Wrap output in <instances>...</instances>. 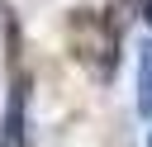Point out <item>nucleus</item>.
I'll return each instance as SVG.
<instances>
[{
	"label": "nucleus",
	"instance_id": "f257e3e1",
	"mask_svg": "<svg viewBox=\"0 0 152 147\" xmlns=\"http://www.w3.org/2000/svg\"><path fill=\"white\" fill-rule=\"evenodd\" d=\"M71 47H76V57L95 71V76H109L114 71V24H104L100 14H90V9H76L71 14Z\"/></svg>",
	"mask_w": 152,
	"mask_h": 147
},
{
	"label": "nucleus",
	"instance_id": "f03ea898",
	"mask_svg": "<svg viewBox=\"0 0 152 147\" xmlns=\"http://www.w3.org/2000/svg\"><path fill=\"white\" fill-rule=\"evenodd\" d=\"M24 100H28V81H24V76H14V85H10V104H5L0 147H19V142H24Z\"/></svg>",
	"mask_w": 152,
	"mask_h": 147
},
{
	"label": "nucleus",
	"instance_id": "7ed1b4c3",
	"mask_svg": "<svg viewBox=\"0 0 152 147\" xmlns=\"http://www.w3.org/2000/svg\"><path fill=\"white\" fill-rule=\"evenodd\" d=\"M138 114H152V38L138 47Z\"/></svg>",
	"mask_w": 152,
	"mask_h": 147
},
{
	"label": "nucleus",
	"instance_id": "20e7f679",
	"mask_svg": "<svg viewBox=\"0 0 152 147\" xmlns=\"http://www.w3.org/2000/svg\"><path fill=\"white\" fill-rule=\"evenodd\" d=\"M142 19H147V24H152V0H147V9H142Z\"/></svg>",
	"mask_w": 152,
	"mask_h": 147
},
{
	"label": "nucleus",
	"instance_id": "39448f33",
	"mask_svg": "<svg viewBox=\"0 0 152 147\" xmlns=\"http://www.w3.org/2000/svg\"><path fill=\"white\" fill-rule=\"evenodd\" d=\"M147 147H152V138H147Z\"/></svg>",
	"mask_w": 152,
	"mask_h": 147
}]
</instances>
